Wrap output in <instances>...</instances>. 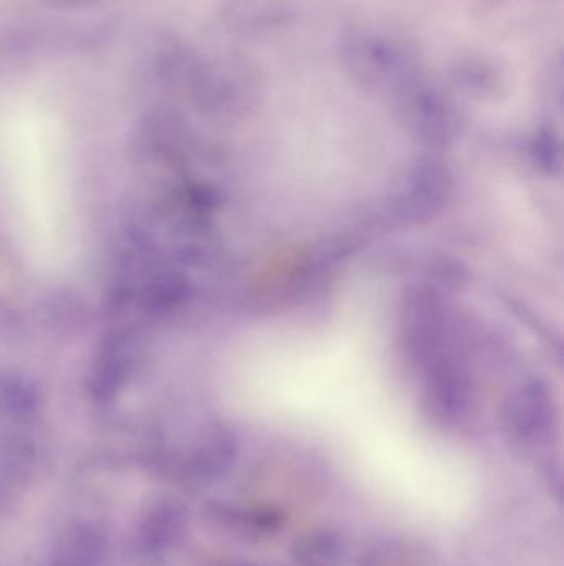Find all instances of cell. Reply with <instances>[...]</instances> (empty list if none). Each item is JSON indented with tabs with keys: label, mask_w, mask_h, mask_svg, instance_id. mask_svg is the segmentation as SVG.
Returning <instances> with one entry per match:
<instances>
[{
	"label": "cell",
	"mask_w": 564,
	"mask_h": 566,
	"mask_svg": "<svg viewBox=\"0 0 564 566\" xmlns=\"http://www.w3.org/2000/svg\"><path fill=\"white\" fill-rule=\"evenodd\" d=\"M0 202L24 256L38 269L63 266L75 246L70 175L51 146L0 150Z\"/></svg>",
	"instance_id": "6da1fadb"
},
{
	"label": "cell",
	"mask_w": 564,
	"mask_h": 566,
	"mask_svg": "<svg viewBox=\"0 0 564 566\" xmlns=\"http://www.w3.org/2000/svg\"><path fill=\"white\" fill-rule=\"evenodd\" d=\"M338 50L348 75L367 92L398 99L425 79L415 48L378 25H354L341 35Z\"/></svg>",
	"instance_id": "7a4b0ae2"
},
{
	"label": "cell",
	"mask_w": 564,
	"mask_h": 566,
	"mask_svg": "<svg viewBox=\"0 0 564 566\" xmlns=\"http://www.w3.org/2000/svg\"><path fill=\"white\" fill-rule=\"evenodd\" d=\"M303 5L305 0H221L218 21L235 37H273L298 24Z\"/></svg>",
	"instance_id": "3957f363"
},
{
	"label": "cell",
	"mask_w": 564,
	"mask_h": 566,
	"mask_svg": "<svg viewBox=\"0 0 564 566\" xmlns=\"http://www.w3.org/2000/svg\"><path fill=\"white\" fill-rule=\"evenodd\" d=\"M454 76L467 90L495 93L504 85V69L483 55H467L454 66Z\"/></svg>",
	"instance_id": "277c9868"
}]
</instances>
